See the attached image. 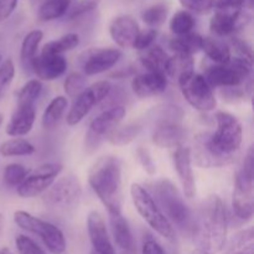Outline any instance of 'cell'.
<instances>
[{
  "label": "cell",
  "instance_id": "1",
  "mask_svg": "<svg viewBox=\"0 0 254 254\" xmlns=\"http://www.w3.org/2000/svg\"><path fill=\"white\" fill-rule=\"evenodd\" d=\"M228 215L222 198L211 195L203 201L197 222L192 227L200 254H217L225 248L227 240Z\"/></svg>",
  "mask_w": 254,
  "mask_h": 254
},
{
  "label": "cell",
  "instance_id": "2",
  "mask_svg": "<svg viewBox=\"0 0 254 254\" xmlns=\"http://www.w3.org/2000/svg\"><path fill=\"white\" fill-rule=\"evenodd\" d=\"M88 184L109 215H121L123 207L122 161L113 155L99 158L88 173Z\"/></svg>",
  "mask_w": 254,
  "mask_h": 254
},
{
  "label": "cell",
  "instance_id": "3",
  "mask_svg": "<svg viewBox=\"0 0 254 254\" xmlns=\"http://www.w3.org/2000/svg\"><path fill=\"white\" fill-rule=\"evenodd\" d=\"M151 191L155 195V202L163 211L170 223H175L181 230H192L190 208L184 201L175 184L169 179H160L151 184Z\"/></svg>",
  "mask_w": 254,
  "mask_h": 254
},
{
  "label": "cell",
  "instance_id": "4",
  "mask_svg": "<svg viewBox=\"0 0 254 254\" xmlns=\"http://www.w3.org/2000/svg\"><path fill=\"white\" fill-rule=\"evenodd\" d=\"M254 151L251 146L242 165L236 173L235 190L232 197V210L236 217L242 221H250L254 212L253 179H254Z\"/></svg>",
  "mask_w": 254,
  "mask_h": 254
},
{
  "label": "cell",
  "instance_id": "5",
  "mask_svg": "<svg viewBox=\"0 0 254 254\" xmlns=\"http://www.w3.org/2000/svg\"><path fill=\"white\" fill-rule=\"evenodd\" d=\"M133 205L144 221L165 240L173 242L175 240V230L170 221L155 202L154 197L146 188L140 184H133L130 188Z\"/></svg>",
  "mask_w": 254,
  "mask_h": 254
},
{
  "label": "cell",
  "instance_id": "6",
  "mask_svg": "<svg viewBox=\"0 0 254 254\" xmlns=\"http://www.w3.org/2000/svg\"><path fill=\"white\" fill-rule=\"evenodd\" d=\"M14 222L21 230L39 236L40 240L44 242L47 250L52 254L66 253V238H64L62 231L52 223L41 220L39 217H35L31 213L21 210L14 212Z\"/></svg>",
  "mask_w": 254,
  "mask_h": 254
},
{
  "label": "cell",
  "instance_id": "7",
  "mask_svg": "<svg viewBox=\"0 0 254 254\" xmlns=\"http://www.w3.org/2000/svg\"><path fill=\"white\" fill-rule=\"evenodd\" d=\"M216 131L211 133V141L221 154L235 156L241 148L243 138L242 124L237 117L228 112H217L215 116Z\"/></svg>",
  "mask_w": 254,
  "mask_h": 254
},
{
  "label": "cell",
  "instance_id": "8",
  "mask_svg": "<svg viewBox=\"0 0 254 254\" xmlns=\"http://www.w3.org/2000/svg\"><path fill=\"white\" fill-rule=\"evenodd\" d=\"M82 197V185L77 176L67 175L55 181L42 197L47 208L64 212L74 208Z\"/></svg>",
  "mask_w": 254,
  "mask_h": 254
},
{
  "label": "cell",
  "instance_id": "9",
  "mask_svg": "<svg viewBox=\"0 0 254 254\" xmlns=\"http://www.w3.org/2000/svg\"><path fill=\"white\" fill-rule=\"evenodd\" d=\"M253 64L241 59L232 57L225 64H213L205 72V79L211 87H238L251 77Z\"/></svg>",
  "mask_w": 254,
  "mask_h": 254
},
{
  "label": "cell",
  "instance_id": "10",
  "mask_svg": "<svg viewBox=\"0 0 254 254\" xmlns=\"http://www.w3.org/2000/svg\"><path fill=\"white\" fill-rule=\"evenodd\" d=\"M181 93L189 104L196 111L206 113L217 107V99L212 91V87L207 83L202 74L192 72L178 82Z\"/></svg>",
  "mask_w": 254,
  "mask_h": 254
},
{
  "label": "cell",
  "instance_id": "11",
  "mask_svg": "<svg viewBox=\"0 0 254 254\" xmlns=\"http://www.w3.org/2000/svg\"><path fill=\"white\" fill-rule=\"evenodd\" d=\"M112 83L109 81H98L92 86L87 87L76 99L67 113L66 122L68 126H77L81 123L89 112L98 106L101 102L106 101L112 92Z\"/></svg>",
  "mask_w": 254,
  "mask_h": 254
},
{
  "label": "cell",
  "instance_id": "12",
  "mask_svg": "<svg viewBox=\"0 0 254 254\" xmlns=\"http://www.w3.org/2000/svg\"><path fill=\"white\" fill-rule=\"evenodd\" d=\"M64 170V166L59 163L42 164L35 170L30 171L25 180L16 188V192L22 198H31L44 193L57 176Z\"/></svg>",
  "mask_w": 254,
  "mask_h": 254
},
{
  "label": "cell",
  "instance_id": "13",
  "mask_svg": "<svg viewBox=\"0 0 254 254\" xmlns=\"http://www.w3.org/2000/svg\"><path fill=\"white\" fill-rule=\"evenodd\" d=\"M127 111L123 106H113L107 111L102 112L98 117L89 124L86 135V149L94 150L98 148L104 138H108L109 134L117 129L126 117Z\"/></svg>",
  "mask_w": 254,
  "mask_h": 254
},
{
  "label": "cell",
  "instance_id": "14",
  "mask_svg": "<svg viewBox=\"0 0 254 254\" xmlns=\"http://www.w3.org/2000/svg\"><path fill=\"white\" fill-rule=\"evenodd\" d=\"M191 158L195 160L196 165L202 169L221 168L233 160V156L223 155L213 146L210 131H202L195 136Z\"/></svg>",
  "mask_w": 254,
  "mask_h": 254
},
{
  "label": "cell",
  "instance_id": "15",
  "mask_svg": "<svg viewBox=\"0 0 254 254\" xmlns=\"http://www.w3.org/2000/svg\"><path fill=\"white\" fill-rule=\"evenodd\" d=\"M250 12L246 9L216 11L210 20V30L215 36L225 37L245 29L251 22Z\"/></svg>",
  "mask_w": 254,
  "mask_h": 254
},
{
  "label": "cell",
  "instance_id": "16",
  "mask_svg": "<svg viewBox=\"0 0 254 254\" xmlns=\"http://www.w3.org/2000/svg\"><path fill=\"white\" fill-rule=\"evenodd\" d=\"M87 231L93 248L92 252L96 254H117L103 216L98 211L92 210L87 216Z\"/></svg>",
  "mask_w": 254,
  "mask_h": 254
},
{
  "label": "cell",
  "instance_id": "17",
  "mask_svg": "<svg viewBox=\"0 0 254 254\" xmlns=\"http://www.w3.org/2000/svg\"><path fill=\"white\" fill-rule=\"evenodd\" d=\"M122 59V51L118 49H93L86 52L82 62V69L86 76L103 73L116 66Z\"/></svg>",
  "mask_w": 254,
  "mask_h": 254
},
{
  "label": "cell",
  "instance_id": "18",
  "mask_svg": "<svg viewBox=\"0 0 254 254\" xmlns=\"http://www.w3.org/2000/svg\"><path fill=\"white\" fill-rule=\"evenodd\" d=\"M173 160L179 180L183 185L184 195L188 198H192L196 195V181L192 170L191 149L183 145L176 148L173 154Z\"/></svg>",
  "mask_w": 254,
  "mask_h": 254
},
{
  "label": "cell",
  "instance_id": "19",
  "mask_svg": "<svg viewBox=\"0 0 254 254\" xmlns=\"http://www.w3.org/2000/svg\"><path fill=\"white\" fill-rule=\"evenodd\" d=\"M186 131L180 121L154 122L153 143L159 148L176 149L181 146Z\"/></svg>",
  "mask_w": 254,
  "mask_h": 254
},
{
  "label": "cell",
  "instance_id": "20",
  "mask_svg": "<svg viewBox=\"0 0 254 254\" xmlns=\"http://www.w3.org/2000/svg\"><path fill=\"white\" fill-rule=\"evenodd\" d=\"M67 69V60L62 55L40 54L31 64V71L41 81H54L61 77Z\"/></svg>",
  "mask_w": 254,
  "mask_h": 254
},
{
  "label": "cell",
  "instance_id": "21",
  "mask_svg": "<svg viewBox=\"0 0 254 254\" xmlns=\"http://www.w3.org/2000/svg\"><path fill=\"white\" fill-rule=\"evenodd\" d=\"M140 31L136 20L130 15H119L112 20L109 25V34L112 40L122 49L133 47L134 40Z\"/></svg>",
  "mask_w": 254,
  "mask_h": 254
},
{
  "label": "cell",
  "instance_id": "22",
  "mask_svg": "<svg viewBox=\"0 0 254 254\" xmlns=\"http://www.w3.org/2000/svg\"><path fill=\"white\" fill-rule=\"evenodd\" d=\"M166 87H168V77L161 73L146 72V73L136 74L131 79V89L139 98L159 96L166 91Z\"/></svg>",
  "mask_w": 254,
  "mask_h": 254
},
{
  "label": "cell",
  "instance_id": "23",
  "mask_svg": "<svg viewBox=\"0 0 254 254\" xmlns=\"http://www.w3.org/2000/svg\"><path fill=\"white\" fill-rule=\"evenodd\" d=\"M36 119V108L35 106H22L16 104L14 113L7 123L5 131L12 138H21L27 135L34 127Z\"/></svg>",
  "mask_w": 254,
  "mask_h": 254
},
{
  "label": "cell",
  "instance_id": "24",
  "mask_svg": "<svg viewBox=\"0 0 254 254\" xmlns=\"http://www.w3.org/2000/svg\"><path fill=\"white\" fill-rule=\"evenodd\" d=\"M109 225H111L112 236L117 247L121 250L122 254L135 253V242L131 233L129 223L121 215H109Z\"/></svg>",
  "mask_w": 254,
  "mask_h": 254
},
{
  "label": "cell",
  "instance_id": "25",
  "mask_svg": "<svg viewBox=\"0 0 254 254\" xmlns=\"http://www.w3.org/2000/svg\"><path fill=\"white\" fill-rule=\"evenodd\" d=\"M169 55L159 45H153L149 49L144 50L140 55V64L148 72L161 73L166 76V64L169 61Z\"/></svg>",
  "mask_w": 254,
  "mask_h": 254
},
{
  "label": "cell",
  "instance_id": "26",
  "mask_svg": "<svg viewBox=\"0 0 254 254\" xmlns=\"http://www.w3.org/2000/svg\"><path fill=\"white\" fill-rule=\"evenodd\" d=\"M202 51L216 64H225L232 59L231 47L217 37H203Z\"/></svg>",
  "mask_w": 254,
  "mask_h": 254
},
{
  "label": "cell",
  "instance_id": "27",
  "mask_svg": "<svg viewBox=\"0 0 254 254\" xmlns=\"http://www.w3.org/2000/svg\"><path fill=\"white\" fill-rule=\"evenodd\" d=\"M68 108V99L64 96H57L52 99L42 114V127L47 130L56 128Z\"/></svg>",
  "mask_w": 254,
  "mask_h": 254
},
{
  "label": "cell",
  "instance_id": "28",
  "mask_svg": "<svg viewBox=\"0 0 254 254\" xmlns=\"http://www.w3.org/2000/svg\"><path fill=\"white\" fill-rule=\"evenodd\" d=\"M203 36L197 32H189V34L175 36L170 40L169 46L175 54H183L192 56L196 52L202 50Z\"/></svg>",
  "mask_w": 254,
  "mask_h": 254
},
{
  "label": "cell",
  "instance_id": "29",
  "mask_svg": "<svg viewBox=\"0 0 254 254\" xmlns=\"http://www.w3.org/2000/svg\"><path fill=\"white\" fill-rule=\"evenodd\" d=\"M195 68V61L192 56L183 54H175L174 56L169 57L168 64H166V77L180 81L188 74L192 73Z\"/></svg>",
  "mask_w": 254,
  "mask_h": 254
},
{
  "label": "cell",
  "instance_id": "30",
  "mask_svg": "<svg viewBox=\"0 0 254 254\" xmlns=\"http://www.w3.org/2000/svg\"><path fill=\"white\" fill-rule=\"evenodd\" d=\"M42 39H44V32L41 30H32L24 37L20 49V61L24 68L31 69V64L36 57Z\"/></svg>",
  "mask_w": 254,
  "mask_h": 254
},
{
  "label": "cell",
  "instance_id": "31",
  "mask_svg": "<svg viewBox=\"0 0 254 254\" xmlns=\"http://www.w3.org/2000/svg\"><path fill=\"white\" fill-rule=\"evenodd\" d=\"M76 0H46L37 7V17L41 21H52L64 16Z\"/></svg>",
  "mask_w": 254,
  "mask_h": 254
},
{
  "label": "cell",
  "instance_id": "32",
  "mask_svg": "<svg viewBox=\"0 0 254 254\" xmlns=\"http://www.w3.org/2000/svg\"><path fill=\"white\" fill-rule=\"evenodd\" d=\"M36 151V148L29 140L22 138H12L0 144V154L2 156H29Z\"/></svg>",
  "mask_w": 254,
  "mask_h": 254
},
{
  "label": "cell",
  "instance_id": "33",
  "mask_svg": "<svg viewBox=\"0 0 254 254\" xmlns=\"http://www.w3.org/2000/svg\"><path fill=\"white\" fill-rule=\"evenodd\" d=\"M79 45V36L74 32L64 35L56 40L49 41L44 47H42V54H51V55H62L64 52H68L71 50L76 49Z\"/></svg>",
  "mask_w": 254,
  "mask_h": 254
},
{
  "label": "cell",
  "instance_id": "34",
  "mask_svg": "<svg viewBox=\"0 0 254 254\" xmlns=\"http://www.w3.org/2000/svg\"><path fill=\"white\" fill-rule=\"evenodd\" d=\"M141 126L139 123H130L124 127H118L108 135L109 143L116 146H123L131 143L140 133Z\"/></svg>",
  "mask_w": 254,
  "mask_h": 254
},
{
  "label": "cell",
  "instance_id": "35",
  "mask_svg": "<svg viewBox=\"0 0 254 254\" xmlns=\"http://www.w3.org/2000/svg\"><path fill=\"white\" fill-rule=\"evenodd\" d=\"M42 91V83L40 79H30L17 92L16 104L22 106H35L37 98Z\"/></svg>",
  "mask_w": 254,
  "mask_h": 254
},
{
  "label": "cell",
  "instance_id": "36",
  "mask_svg": "<svg viewBox=\"0 0 254 254\" xmlns=\"http://www.w3.org/2000/svg\"><path fill=\"white\" fill-rule=\"evenodd\" d=\"M169 15V6L164 2H159V4L151 5L148 9L144 10L141 12V19L143 21L148 25L151 29L161 26L168 19Z\"/></svg>",
  "mask_w": 254,
  "mask_h": 254
},
{
  "label": "cell",
  "instance_id": "37",
  "mask_svg": "<svg viewBox=\"0 0 254 254\" xmlns=\"http://www.w3.org/2000/svg\"><path fill=\"white\" fill-rule=\"evenodd\" d=\"M195 26V19L188 10H180L175 12L170 20V30L175 36L189 34Z\"/></svg>",
  "mask_w": 254,
  "mask_h": 254
},
{
  "label": "cell",
  "instance_id": "38",
  "mask_svg": "<svg viewBox=\"0 0 254 254\" xmlns=\"http://www.w3.org/2000/svg\"><path fill=\"white\" fill-rule=\"evenodd\" d=\"M29 173L30 170H27L21 164H9L5 166L4 171H2V181L9 188H17L29 175Z\"/></svg>",
  "mask_w": 254,
  "mask_h": 254
},
{
  "label": "cell",
  "instance_id": "39",
  "mask_svg": "<svg viewBox=\"0 0 254 254\" xmlns=\"http://www.w3.org/2000/svg\"><path fill=\"white\" fill-rule=\"evenodd\" d=\"M87 88V79L81 73H71L64 82V93L69 98L76 99Z\"/></svg>",
  "mask_w": 254,
  "mask_h": 254
},
{
  "label": "cell",
  "instance_id": "40",
  "mask_svg": "<svg viewBox=\"0 0 254 254\" xmlns=\"http://www.w3.org/2000/svg\"><path fill=\"white\" fill-rule=\"evenodd\" d=\"M15 76V66L11 59H6L0 64V101L4 98Z\"/></svg>",
  "mask_w": 254,
  "mask_h": 254
},
{
  "label": "cell",
  "instance_id": "41",
  "mask_svg": "<svg viewBox=\"0 0 254 254\" xmlns=\"http://www.w3.org/2000/svg\"><path fill=\"white\" fill-rule=\"evenodd\" d=\"M15 245L19 254H46L34 240L25 235L17 236L15 238Z\"/></svg>",
  "mask_w": 254,
  "mask_h": 254
},
{
  "label": "cell",
  "instance_id": "42",
  "mask_svg": "<svg viewBox=\"0 0 254 254\" xmlns=\"http://www.w3.org/2000/svg\"><path fill=\"white\" fill-rule=\"evenodd\" d=\"M156 36H158V32H156L155 29L148 27L145 30H141V31L138 32L135 40H134L133 49L139 50V51H144V50L149 49L154 45Z\"/></svg>",
  "mask_w": 254,
  "mask_h": 254
},
{
  "label": "cell",
  "instance_id": "43",
  "mask_svg": "<svg viewBox=\"0 0 254 254\" xmlns=\"http://www.w3.org/2000/svg\"><path fill=\"white\" fill-rule=\"evenodd\" d=\"M246 4H247V0H206L207 10L215 9L216 11L243 9Z\"/></svg>",
  "mask_w": 254,
  "mask_h": 254
},
{
  "label": "cell",
  "instance_id": "44",
  "mask_svg": "<svg viewBox=\"0 0 254 254\" xmlns=\"http://www.w3.org/2000/svg\"><path fill=\"white\" fill-rule=\"evenodd\" d=\"M231 46H232L233 50L237 52V55H238L237 57H241V59H243V60H246V61L253 64L252 46H251V45L248 44L246 40L233 36L232 39H231Z\"/></svg>",
  "mask_w": 254,
  "mask_h": 254
},
{
  "label": "cell",
  "instance_id": "45",
  "mask_svg": "<svg viewBox=\"0 0 254 254\" xmlns=\"http://www.w3.org/2000/svg\"><path fill=\"white\" fill-rule=\"evenodd\" d=\"M98 1L99 0H78V1L73 2V5L68 10L67 15H68L69 19H74V17H78L81 15L87 14V12L96 9V6L98 5Z\"/></svg>",
  "mask_w": 254,
  "mask_h": 254
},
{
  "label": "cell",
  "instance_id": "46",
  "mask_svg": "<svg viewBox=\"0 0 254 254\" xmlns=\"http://www.w3.org/2000/svg\"><path fill=\"white\" fill-rule=\"evenodd\" d=\"M136 156H138L139 161H140L141 166H143L144 170L149 174V175H153L155 174V163H154L153 158H151L150 153H149L148 149H145L144 146H139L138 150H136Z\"/></svg>",
  "mask_w": 254,
  "mask_h": 254
},
{
  "label": "cell",
  "instance_id": "47",
  "mask_svg": "<svg viewBox=\"0 0 254 254\" xmlns=\"http://www.w3.org/2000/svg\"><path fill=\"white\" fill-rule=\"evenodd\" d=\"M251 245H253V230L252 228L241 231V232H238L232 240L233 248H237V250H242V248L248 247V246H251Z\"/></svg>",
  "mask_w": 254,
  "mask_h": 254
},
{
  "label": "cell",
  "instance_id": "48",
  "mask_svg": "<svg viewBox=\"0 0 254 254\" xmlns=\"http://www.w3.org/2000/svg\"><path fill=\"white\" fill-rule=\"evenodd\" d=\"M223 99L228 102H237L242 101L246 96L245 89H240L238 87H227V88H222L221 91Z\"/></svg>",
  "mask_w": 254,
  "mask_h": 254
},
{
  "label": "cell",
  "instance_id": "49",
  "mask_svg": "<svg viewBox=\"0 0 254 254\" xmlns=\"http://www.w3.org/2000/svg\"><path fill=\"white\" fill-rule=\"evenodd\" d=\"M19 0H0V22L5 21L16 9Z\"/></svg>",
  "mask_w": 254,
  "mask_h": 254
},
{
  "label": "cell",
  "instance_id": "50",
  "mask_svg": "<svg viewBox=\"0 0 254 254\" xmlns=\"http://www.w3.org/2000/svg\"><path fill=\"white\" fill-rule=\"evenodd\" d=\"M181 5L189 11L206 12L208 11L206 6V0H180Z\"/></svg>",
  "mask_w": 254,
  "mask_h": 254
},
{
  "label": "cell",
  "instance_id": "51",
  "mask_svg": "<svg viewBox=\"0 0 254 254\" xmlns=\"http://www.w3.org/2000/svg\"><path fill=\"white\" fill-rule=\"evenodd\" d=\"M141 254H166L164 248L153 238H148L144 241L141 247Z\"/></svg>",
  "mask_w": 254,
  "mask_h": 254
},
{
  "label": "cell",
  "instance_id": "52",
  "mask_svg": "<svg viewBox=\"0 0 254 254\" xmlns=\"http://www.w3.org/2000/svg\"><path fill=\"white\" fill-rule=\"evenodd\" d=\"M233 254H254V253H253V245L248 246V247L242 248V250L237 251V252L233 253Z\"/></svg>",
  "mask_w": 254,
  "mask_h": 254
},
{
  "label": "cell",
  "instance_id": "53",
  "mask_svg": "<svg viewBox=\"0 0 254 254\" xmlns=\"http://www.w3.org/2000/svg\"><path fill=\"white\" fill-rule=\"evenodd\" d=\"M4 225H5V218L2 213H0V236H1L2 230H4Z\"/></svg>",
  "mask_w": 254,
  "mask_h": 254
},
{
  "label": "cell",
  "instance_id": "54",
  "mask_svg": "<svg viewBox=\"0 0 254 254\" xmlns=\"http://www.w3.org/2000/svg\"><path fill=\"white\" fill-rule=\"evenodd\" d=\"M0 254H14V253H12L7 247H1L0 248Z\"/></svg>",
  "mask_w": 254,
  "mask_h": 254
},
{
  "label": "cell",
  "instance_id": "55",
  "mask_svg": "<svg viewBox=\"0 0 254 254\" xmlns=\"http://www.w3.org/2000/svg\"><path fill=\"white\" fill-rule=\"evenodd\" d=\"M44 1H46V0H31L32 4L37 5V6H40V5H41Z\"/></svg>",
  "mask_w": 254,
  "mask_h": 254
},
{
  "label": "cell",
  "instance_id": "56",
  "mask_svg": "<svg viewBox=\"0 0 254 254\" xmlns=\"http://www.w3.org/2000/svg\"><path fill=\"white\" fill-rule=\"evenodd\" d=\"M2 122H4V116H2V114L0 113V127H1Z\"/></svg>",
  "mask_w": 254,
  "mask_h": 254
},
{
  "label": "cell",
  "instance_id": "57",
  "mask_svg": "<svg viewBox=\"0 0 254 254\" xmlns=\"http://www.w3.org/2000/svg\"><path fill=\"white\" fill-rule=\"evenodd\" d=\"M0 64H1V55H0Z\"/></svg>",
  "mask_w": 254,
  "mask_h": 254
},
{
  "label": "cell",
  "instance_id": "58",
  "mask_svg": "<svg viewBox=\"0 0 254 254\" xmlns=\"http://www.w3.org/2000/svg\"><path fill=\"white\" fill-rule=\"evenodd\" d=\"M91 254H96V253H94V252H92V253H91Z\"/></svg>",
  "mask_w": 254,
  "mask_h": 254
}]
</instances>
